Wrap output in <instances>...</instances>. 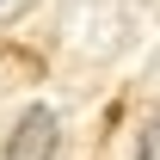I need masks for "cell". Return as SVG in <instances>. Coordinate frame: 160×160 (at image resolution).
Returning a JSON list of instances; mask_svg holds the SVG:
<instances>
[{"instance_id": "cell-2", "label": "cell", "mask_w": 160, "mask_h": 160, "mask_svg": "<svg viewBox=\"0 0 160 160\" xmlns=\"http://www.w3.org/2000/svg\"><path fill=\"white\" fill-rule=\"evenodd\" d=\"M136 160H160V105H154V117L142 123V148H136Z\"/></svg>"}, {"instance_id": "cell-1", "label": "cell", "mask_w": 160, "mask_h": 160, "mask_svg": "<svg viewBox=\"0 0 160 160\" xmlns=\"http://www.w3.org/2000/svg\"><path fill=\"white\" fill-rule=\"evenodd\" d=\"M56 148H62V123L49 105H31L6 129V160H56Z\"/></svg>"}]
</instances>
